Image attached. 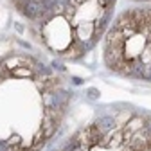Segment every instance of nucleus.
Listing matches in <instances>:
<instances>
[{
  "mask_svg": "<svg viewBox=\"0 0 151 151\" xmlns=\"http://www.w3.org/2000/svg\"><path fill=\"white\" fill-rule=\"evenodd\" d=\"M106 65L121 76L151 81V9L122 13L104 43Z\"/></svg>",
  "mask_w": 151,
  "mask_h": 151,
  "instance_id": "f257e3e1",
  "label": "nucleus"
},
{
  "mask_svg": "<svg viewBox=\"0 0 151 151\" xmlns=\"http://www.w3.org/2000/svg\"><path fill=\"white\" fill-rule=\"evenodd\" d=\"M11 74L14 76V78H29V76H31V68H27L24 65L22 67H14Z\"/></svg>",
  "mask_w": 151,
  "mask_h": 151,
  "instance_id": "f03ea898",
  "label": "nucleus"
}]
</instances>
